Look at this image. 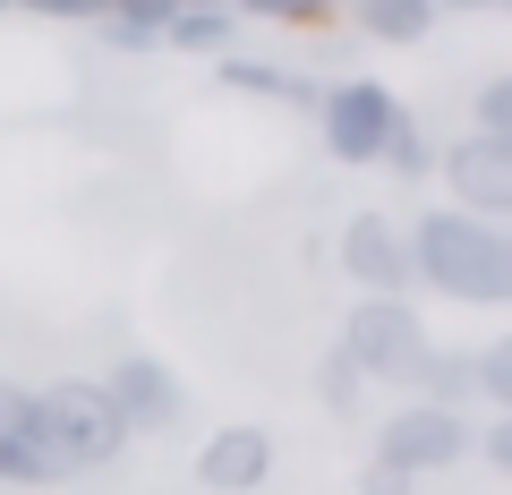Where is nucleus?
Here are the masks:
<instances>
[{
	"mask_svg": "<svg viewBox=\"0 0 512 495\" xmlns=\"http://www.w3.org/2000/svg\"><path fill=\"white\" fill-rule=\"evenodd\" d=\"M402 111L410 103L384 86V77H333V86H316V146L342 171H376L384 137L402 129Z\"/></svg>",
	"mask_w": 512,
	"mask_h": 495,
	"instance_id": "nucleus-3",
	"label": "nucleus"
},
{
	"mask_svg": "<svg viewBox=\"0 0 512 495\" xmlns=\"http://www.w3.org/2000/svg\"><path fill=\"white\" fill-rule=\"evenodd\" d=\"M367 43H393V52H419L436 35V0H350L342 9Z\"/></svg>",
	"mask_w": 512,
	"mask_h": 495,
	"instance_id": "nucleus-10",
	"label": "nucleus"
},
{
	"mask_svg": "<svg viewBox=\"0 0 512 495\" xmlns=\"http://www.w3.org/2000/svg\"><path fill=\"white\" fill-rule=\"evenodd\" d=\"M9 9H26V18H43V26H94L111 0H9Z\"/></svg>",
	"mask_w": 512,
	"mask_h": 495,
	"instance_id": "nucleus-21",
	"label": "nucleus"
},
{
	"mask_svg": "<svg viewBox=\"0 0 512 495\" xmlns=\"http://www.w3.org/2000/svg\"><path fill=\"white\" fill-rule=\"evenodd\" d=\"M470 129L478 137H512V77H487L470 94Z\"/></svg>",
	"mask_w": 512,
	"mask_h": 495,
	"instance_id": "nucleus-18",
	"label": "nucleus"
},
{
	"mask_svg": "<svg viewBox=\"0 0 512 495\" xmlns=\"http://www.w3.org/2000/svg\"><path fill=\"white\" fill-rule=\"evenodd\" d=\"M495 9H512V0H436V18H495Z\"/></svg>",
	"mask_w": 512,
	"mask_h": 495,
	"instance_id": "nucleus-23",
	"label": "nucleus"
},
{
	"mask_svg": "<svg viewBox=\"0 0 512 495\" xmlns=\"http://www.w3.org/2000/svg\"><path fill=\"white\" fill-rule=\"evenodd\" d=\"M436 180H444V205H453V214L504 222V214H512V137L461 129L453 146L436 154Z\"/></svg>",
	"mask_w": 512,
	"mask_h": 495,
	"instance_id": "nucleus-7",
	"label": "nucleus"
},
{
	"mask_svg": "<svg viewBox=\"0 0 512 495\" xmlns=\"http://www.w3.org/2000/svg\"><path fill=\"white\" fill-rule=\"evenodd\" d=\"M0 495H9V487H0Z\"/></svg>",
	"mask_w": 512,
	"mask_h": 495,
	"instance_id": "nucleus-26",
	"label": "nucleus"
},
{
	"mask_svg": "<svg viewBox=\"0 0 512 495\" xmlns=\"http://www.w3.org/2000/svg\"><path fill=\"white\" fill-rule=\"evenodd\" d=\"M231 43H239L231 0H214V9H171V26H163V52H188V60H222Z\"/></svg>",
	"mask_w": 512,
	"mask_h": 495,
	"instance_id": "nucleus-13",
	"label": "nucleus"
},
{
	"mask_svg": "<svg viewBox=\"0 0 512 495\" xmlns=\"http://www.w3.org/2000/svg\"><path fill=\"white\" fill-rule=\"evenodd\" d=\"M35 402V444L60 461V478H86V470H111L128 453V427L111 419L103 385L94 376H52V385H26Z\"/></svg>",
	"mask_w": 512,
	"mask_h": 495,
	"instance_id": "nucleus-2",
	"label": "nucleus"
},
{
	"mask_svg": "<svg viewBox=\"0 0 512 495\" xmlns=\"http://www.w3.org/2000/svg\"><path fill=\"white\" fill-rule=\"evenodd\" d=\"M333 265L350 274V291H359V299H410V239H402V222L376 214V205L342 222Z\"/></svg>",
	"mask_w": 512,
	"mask_h": 495,
	"instance_id": "nucleus-8",
	"label": "nucleus"
},
{
	"mask_svg": "<svg viewBox=\"0 0 512 495\" xmlns=\"http://www.w3.org/2000/svg\"><path fill=\"white\" fill-rule=\"evenodd\" d=\"M0 9H9V0H0Z\"/></svg>",
	"mask_w": 512,
	"mask_h": 495,
	"instance_id": "nucleus-25",
	"label": "nucleus"
},
{
	"mask_svg": "<svg viewBox=\"0 0 512 495\" xmlns=\"http://www.w3.org/2000/svg\"><path fill=\"white\" fill-rule=\"evenodd\" d=\"M316 402H325L333 419H359V410H367V376L342 359V350H325V359H316Z\"/></svg>",
	"mask_w": 512,
	"mask_h": 495,
	"instance_id": "nucleus-16",
	"label": "nucleus"
},
{
	"mask_svg": "<svg viewBox=\"0 0 512 495\" xmlns=\"http://www.w3.org/2000/svg\"><path fill=\"white\" fill-rule=\"evenodd\" d=\"M410 239V291H436L453 308H512V231L504 222L427 205L419 222H402Z\"/></svg>",
	"mask_w": 512,
	"mask_h": 495,
	"instance_id": "nucleus-1",
	"label": "nucleus"
},
{
	"mask_svg": "<svg viewBox=\"0 0 512 495\" xmlns=\"http://www.w3.org/2000/svg\"><path fill=\"white\" fill-rule=\"evenodd\" d=\"M265 478H274V427L239 419V427H214V436H205V453H197V487L205 495H256Z\"/></svg>",
	"mask_w": 512,
	"mask_h": 495,
	"instance_id": "nucleus-9",
	"label": "nucleus"
},
{
	"mask_svg": "<svg viewBox=\"0 0 512 495\" xmlns=\"http://www.w3.org/2000/svg\"><path fill=\"white\" fill-rule=\"evenodd\" d=\"M376 171H393V180H436V137H427L419 111H402V129L384 137V163Z\"/></svg>",
	"mask_w": 512,
	"mask_h": 495,
	"instance_id": "nucleus-14",
	"label": "nucleus"
},
{
	"mask_svg": "<svg viewBox=\"0 0 512 495\" xmlns=\"http://www.w3.org/2000/svg\"><path fill=\"white\" fill-rule=\"evenodd\" d=\"M359 495H419V478L384 470V461H359Z\"/></svg>",
	"mask_w": 512,
	"mask_h": 495,
	"instance_id": "nucleus-22",
	"label": "nucleus"
},
{
	"mask_svg": "<svg viewBox=\"0 0 512 495\" xmlns=\"http://www.w3.org/2000/svg\"><path fill=\"white\" fill-rule=\"evenodd\" d=\"M470 436H478L470 410L402 402V410H384V419H376V453H367V461H384V470H402V478H444V470L470 461Z\"/></svg>",
	"mask_w": 512,
	"mask_h": 495,
	"instance_id": "nucleus-4",
	"label": "nucleus"
},
{
	"mask_svg": "<svg viewBox=\"0 0 512 495\" xmlns=\"http://www.w3.org/2000/svg\"><path fill=\"white\" fill-rule=\"evenodd\" d=\"M231 18H256V26H299V35H308V26H333L316 0H231Z\"/></svg>",
	"mask_w": 512,
	"mask_h": 495,
	"instance_id": "nucleus-17",
	"label": "nucleus"
},
{
	"mask_svg": "<svg viewBox=\"0 0 512 495\" xmlns=\"http://www.w3.org/2000/svg\"><path fill=\"white\" fill-rule=\"evenodd\" d=\"M214 86L231 94H256V103H291V111H316V86L299 69H274V60H248V52H222L214 60Z\"/></svg>",
	"mask_w": 512,
	"mask_h": 495,
	"instance_id": "nucleus-11",
	"label": "nucleus"
},
{
	"mask_svg": "<svg viewBox=\"0 0 512 495\" xmlns=\"http://www.w3.org/2000/svg\"><path fill=\"white\" fill-rule=\"evenodd\" d=\"M470 461H478V470H495V478H512V419H478Z\"/></svg>",
	"mask_w": 512,
	"mask_h": 495,
	"instance_id": "nucleus-20",
	"label": "nucleus"
},
{
	"mask_svg": "<svg viewBox=\"0 0 512 495\" xmlns=\"http://www.w3.org/2000/svg\"><path fill=\"white\" fill-rule=\"evenodd\" d=\"M94 385H103L111 419L128 427V444H137V436H171V427L188 419L180 376H171V359H154V350H128V359H111Z\"/></svg>",
	"mask_w": 512,
	"mask_h": 495,
	"instance_id": "nucleus-6",
	"label": "nucleus"
},
{
	"mask_svg": "<svg viewBox=\"0 0 512 495\" xmlns=\"http://www.w3.org/2000/svg\"><path fill=\"white\" fill-rule=\"evenodd\" d=\"M333 350L359 367L367 385H410V367L427 359V316L410 308V299H350Z\"/></svg>",
	"mask_w": 512,
	"mask_h": 495,
	"instance_id": "nucleus-5",
	"label": "nucleus"
},
{
	"mask_svg": "<svg viewBox=\"0 0 512 495\" xmlns=\"http://www.w3.org/2000/svg\"><path fill=\"white\" fill-rule=\"evenodd\" d=\"M470 385L487 419H512V342H478L470 350Z\"/></svg>",
	"mask_w": 512,
	"mask_h": 495,
	"instance_id": "nucleus-15",
	"label": "nucleus"
},
{
	"mask_svg": "<svg viewBox=\"0 0 512 495\" xmlns=\"http://www.w3.org/2000/svg\"><path fill=\"white\" fill-rule=\"evenodd\" d=\"M94 35H103L111 52H163V26H146V18H120V9H103V18H94Z\"/></svg>",
	"mask_w": 512,
	"mask_h": 495,
	"instance_id": "nucleus-19",
	"label": "nucleus"
},
{
	"mask_svg": "<svg viewBox=\"0 0 512 495\" xmlns=\"http://www.w3.org/2000/svg\"><path fill=\"white\" fill-rule=\"evenodd\" d=\"M410 402H436V410H478V385H470V350H436L410 367Z\"/></svg>",
	"mask_w": 512,
	"mask_h": 495,
	"instance_id": "nucleus-12",
	"label": "nucleus"
},
{
	"mask_svg": "<svg viewBox=\"0 0 512 495\" xmlns=\"http://www.w3.org/2000/svg\"><path fill=\"white\" fill-rule=\"evenodd\" d=\"M316 9H325V18H342V9H350V0H316Z\"/></svg>",
	"mask_w": 512,
	"mask_h": 495,
	"instance_id": "nucleus-24",
	"label": "nucleus"
}]
</instances>
